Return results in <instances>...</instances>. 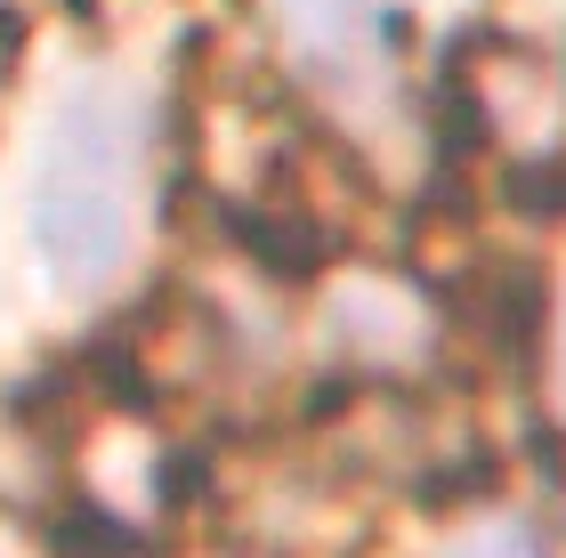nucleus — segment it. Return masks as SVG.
Returning <instances> with one entry per match:
<instances>
[{
  "label": "nucleus",
  "mask_w": 566,
  "mask_h": 558,
  "mask_svg": "<svg viewBox=\"0 0 566 558\" xmlns=\"http://www.w3.org/2000/svg\"><path fill=\"white\" fill-rule=\"evenodd\" d=\"M219 227H227V235H235L268 275H283V284H307V275L324 267V235H316L300 211H275V202H219Z\"/></svg>",
  "instance_id": "f03ea898"
},
{
  "label": "nucleus",
  "mask_w": 566,
  "mask_h": 558,
  "mask_svg": "<svg viewBox=\"0 0 566 558\" xmlns=\"http://www.w3.org/2000/svg\"><path fill=\"white\" fill-rule=\"evenodd\" d=\"M33 243L57 260L73 284H97L114 260H122V211H114V194L106 187H73V179H49L41 187V202H33Z\"/></svg>",
  "instance_id": "f257e3e1"
},
{
  "label": "nucleus",
  "mask_w": 566,
  "mask_h": 558,
  "mask_svg": "<svg viewBox=\"0 0 566 558\" xmlns=\"http://www.w3.org/2000/svg\"><path fill=\"white\" fill-rule=\"evenodd\" d=\"M502 194H510V211H526V219H566V155L518 162V170L502 179Z\"/></svg>",
  "instance_id": "39448f33"
},
{
  "label": "nucleus",
  "mask_w": 566,
  "mask_h": 558,
  "mask_svg": "<svg viewBox=\"0 0 566 558\" xmlns=\"http://www.w3.org/2000/svg\"><path fill=\"white\" fill-rule=\"evenodd\" d=\"M49 543H57V558H154V535L114 518L106 502H65L49 518Z\"/></svg>",
  "instance_id": "20e7f679"
},
{
  "label": "nucleus",
  "mask_w": 566,
  "mask_h": 558,
  "mask_svg": "<svg viewBox=\"0 0 566 558\" xmlns=\"http://www.w3.org/2000/svg\"><path fill=\"white\" fill-rule=\"evenodd\" d=\"M478 316H485V333H494L502 348H526L534 333H543V316H551V284H543V267H526V260H494L478 275Z\"/></svg>",
  "instance_id": "7ed1b4c3"
}]
</instances>
